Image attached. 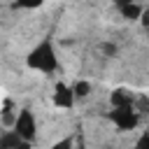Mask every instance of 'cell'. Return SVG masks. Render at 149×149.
<instances>
[{
  "instance_id": "6da1fadb",
  "label": "cell",
  "mask_w": 149,
  "mask_h": 149,
  "mask_svg": "<svg viewBox=\"0 0 149 149\" xmlns=\"http://www.w3.org/2000/svg\"><path fill=\"white\" fill-rule=\"evenodd\" d=\"M28 68L30 70H37V72H44V74H51L58 70V58H56V51H54V44L51 40H42L26 58Z\"/></svg>"
},
{
  "instance_id": "7a4b0ae2",
  "label": "cell",
  "mask_w": 149,
  "mask_h": 149,
  "mask_svg": "<svg viewBox=\"0 0 149 149\" xmlns=\"http://www.w3.org/2000/svg\"><path fill=\"white\" fill-rule=\"evenodd\" d=\"M107 116H109V121L119 130H133L140 123V114H137V109L133 105H128V107H112V112Z\"/></svg>"
},
{
  "instance_id": "3957f363",
  "label": "cell",
  "mask_w": 149,
  "mask_h": 149,
  "mask_svg": "<svg viewBox=\"0 0 149 149\" xmlns=\"http://www.w3.org/2000/svg\"><path fill=\"white\" fill-rule=\"evenodd\" d=\"M12 128H14L23 140H28V142H33L35 135H37V123H35V116H33L30 109H21V112L16 114V121H14Z\"/></svg>"
},
{
  "instance_id": "277c9868",
  "label": "cell",
  "mask_w": 149,
  "mask_h": 149,
  "mask_svg": "<svg viewBox=\"0 0 149 149\" xmlns=\"http://www.w3.org/2000/svg\"><path fill=\"white\" fill-rule=\"evenodd\" d=\"M54 105L56 107H63V109H70V107H74V100H77V95H74V91H72V86H68V84H63V81H56V86H54Z\"/></svg>"
},
{
  "instance_id": "5b68a950",
  "label": "cell",
  "mask_w": 149,
  "mask_h": 149,
  "mask_svg": "<svg viewBox=\"0 0 149 149\" xmlns=\"http://www.w3.org/2000/svg\"><path fill=\"white\" fill-rule=\"evenodd\" d=\"M30 144H33V142L23 140L14 128H12V130H5L2 137H0V149H30Z\"/></svg>"
},
{
  "instance_id": "8992f818",
  "label": "cell",
  "mask_w": 149,
  "mask_h": 149,
  "mask_svg": "<svg viewBox=\"0 0 149 149\" xmlns=\"http://www.w3.org/2000/svg\"><path fill=\"white\" fill-rule=\"evenodd\" d=\"M135 98L137 95H133V91H128V88H114L109 93V105L112 107H128V105H135Z\"/></svg>"
},
{
  "instance_id": "52a82bcc",
  "label": "cell",
  "mask_w": 149,
  "mask_h": 149,
  "mask_svg": "<svg viewBox=\"0 0 149 149\" xmlns=\"http://www.w3.org/2000/svg\"><path fill=\"white\" fill-rule=\"evenodd\" d=\"M119 12H121V16H123L126 21H140V19H142V12H144V9H142V7L137 5V2H130V5H123V7L119 9Z\"/></svg>"
},
{
  "instance_id": "ba28073f",
  "label": "cell",
  "mask_w": 149,
  "mask_h": 149,
  "mask_svg": "<svg viewBox=\"0 0 149 149\" xmlns=\"http://www.w3.org/2000/svg\"><path fill=\"white\" fill-rule=\"evenodd\" d=\"M42 5H44V0H14L12 9H37Z\"/></svg>"
},
{
  "instance_id": "9c48e42d",
  "label": "cell",
  "mask_w": 149,
  "mask_h": 149,
  "mask_svg": "<svg viewBox=\"0 0 149 149\" xmlns=\"http://www.w3.org/2000/svg\"><path fill=\"white\" fill-rule=\"evenodd\" d=\"M14 121H16V116H12V100L5 98V102H2V123L14 126Z\"/></svg>"
},
{
  "instance_id": "30bf717a",
  "label": "cell",
  "mask_w": 149,
  "mask_h": 149,
  "mask_svg": "<svg viewBox=\"0 0 149 149\" xmlns=\"http://www.w3.org/2000/svg\"><path fill=\"white\" fill-rule=\"evenodd\" d=\"M72 91H74L77 98H86V95L91 93V84L84 81V79H81V81H74V84H72Z\"/></svg>"
},
{
  "instance_id": "8fae6325",
  "label": "cell",
  "mask_w": 149,
  "mask_h": 149,
  "mask_svg": "<svg viewBox=\"0 0 149 149\" xmlns=\"http://www.w3.org/2000/svg\"><path fill=\"white\" fill-rule=\"evenodd\" d=\"M133 107L137 109V114H149V98L147 95H137Z\"/></svg>"
},
{
  "instance_id": "7c38bea8",
  "label": "cell",
  "mask_w": 149,
  "mask_h": 149,
  "mask_svg": "<svg viewBox=\"0 0 149 149\" xmlns=\"http://www.w3.org/2000/svg\"><path fill=\"white\" fill-rule=\"evenodd\" d=\"M49 149H74V137H72V135H68V137H63V140L54 142Z\"/></svg>"
},
{
  "instance_id": "4fadbf2b",
  "label": "cell",
  "mask_w": 149,
  "mask_h": 149,
  "mask_svg": "<svg viewBox=\"0 0 149 149\" xmlns=\"http://www.w3.org/2000/svg\"><path fill=\"white\" fill-rule=\"evenodd\" d=\"M135 149H149V130H144V133L137 137V142H135Z\"/></svg>"
},
{
  "instance_id": "5bb4252c",
  "label": "cell",
  "mask_w": 149,
  "mask_h": 149,
  "mask_svg": "<svg viewBox=\"0 0 149 149\" xmlns=\"http://www.w3.org/2000/svg\"><path fill=\"white\" fill-rule=\"evenodd\" d=\"M100 51L105 54V56H116V44H112V42H105V44H100Z\"/></svg>"
},
{
  "instance_id": "9a60e30c",
  "label": "cell",
  "mask_w": 149,
  "mask_h": 149,
  "mask_svg": "<svg viewBox=\"0 0 149 149\" xmlns=\"http://www.w3.org/2000/svg\"><path fill=\"white\" fill-rule=\"evenodd\" d=\"M140 23H142V26H144V28L149 30V7H147V9L142 12V19H140Z\"/></svg>"
},
{
  "instance_id": "2e32d148",
  "label": "cell",
  "mask_w": 149,
  "mask_h": 149,
  "mask_svg": "<svg viewBox=\"0 0 149 149\" xmlns=\"http://www.w3.org/2000/svg\"><path fill=\"white\" fill-rule=\"evenodd\" d=\"M130 2H135V0H114V5H116V9H121L123 5H130Z\"/></svg>"
},
{
  "instance_id": "e0dca14e",
  "label": "cell",
  "mask_w": 149,
  "mask_h": 149,
  "mask_svg": "<svg viewBox=\"0 0 149 149\" xmlns=\"http://www.w3.org/2000/svg\"><path fill=\"white\" fill-rule=\"evenodd\" d=\"M77 149H86V147H84V144H81V142H79V144H77Z\"/></svg>"
}]
</instances>
